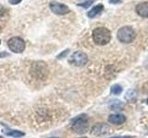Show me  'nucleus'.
Segmentation results:
<instances>
[{
    "label": "nucleus",
    "instance_id": "obj_22",
    "mask_svg": "<svg viewBox=\"0 0 148 138\" xmlns=\"http://www.w3.org/2000/svg\"><path fill=\"white\" fill-rule=\"evenodd\" d=\"M2 15H3V9L0 7V17H1Z\"/></svg>",
    "mask_w": 148,
    "mask_h": 138
},
{
    "label": "nucleus",
    "instance_id": "obj_5",
    "mask_svg": "<svg viewBox=\"0 0 148 138\" xmlns=\"http://www.w3.org/2000/svg\"><path fill=\"white\" fill-rule=\"evenodd\" d=\"M71 62L76 66H83L87 64L88 57H87L86 53L78 51V52H75L71 55Z\"/></svg>",
    "mask_w": 148,
    "mask_h": 138
},
{
    "label": "nucleus",
    "instance_id": "obj_12",
    "mask_svg": "<svg viewBox=\"0 0 148 138\" xmlns=\"http://www.w3.org/2000/svg\"><path fill=\"white\" fill-rule=\"evenodd\" d=\"M109 108L112 110H120L124 108V103L121 102L120 100L114 99L109 103Z\"/></svg>",
    "mask_w": 148,
    "mask_h": 138
},
{
    "label": "nucleus",
    "instance_id": "obj_6",
    "mask_svg": "<svg viewBox=\"0 0 148 138\" xmlns=\"http://www.w3.org/2000/svg\"><path fill=\"white\" fill-rule=\"evenodd\" d=\"M49 7H50L51 11L55 14H57V15H65V14H68L69 12V8L66 5L56 2V1L51 2Z\"/></svg>",
    "mask_w": 148,
    "mask_h": 138
},
{
    "label": "nucleus",
    "instance_id": "obj_26",
    "mask_svg": "<svg viewBox=\"0 0 148 138\" xmlns=\"http://www.w3.org/2000/svg\"><path fill=\"white\" fill-rule=\"evenodd\" d=\"M0 138H3V137H2V136H0Z\"/></svg>",
    "mask_w": 148,
    "mask_h": 138
},
{
    "label": "nucleus",
    "instance_id": "obj_15",
    "mask_svg": "<svg viewBox=\"0 0 148 138\" xmlns=\"http://www.w3.org/2000/svg\"><path fill=\"white\" fill-rule=\"evenodd\" d=\"M110 92L114 95H119L120 93L122 92V87H120L119 85H113L111 87V89H110Z\"/></svg>",
    "mask_w": 148,
    "mask_h": 138
},
{
    "label": "nucleus",
    "instance_id": "obj_8",
    "mask_svg": "<svg viewBox=\"0 0 148 138\" xmlns=\"http://www.w3.org/2000/svg\"><path fill=\"white\" fill-rule=\"evenodd\" d=\"M136 13L142 18H148V2H142L136 6Z\"/></svg>",
    "mask_w": 148,
    "mask_h": 138
},
{
    "label": "nucleus",
    "instance_id": "obj_3",
    "mask_svg": "<svg viewBox=\"0 0 148 138\" xmlns=\"http://www.w3.org/2000/svg\"><path fill=\"white\" fill-rule=\"evenodd\" d=\"M118 39L122 43H131L135 39V31L130 26L120 28L118 30Z\"/></svg>",
    "mask_w": 148,
    "mask_h": 138
},
{
    "label": "nucleus",
    "instance_id": "obj_18",
    "mask_svg": "<svg viewBox=\"0 0 148 138\" xmlns=\"http://www.w3.org/2000/svg\"><path fill=\"white\" fill-rule=\"evenodd\" d=\"M22 0H9V4H12V5H17L20 2H21Z\"/></svg>",
    "mask_w": 148,
    "mask_h": 138
},
{
    "label": "nucleus",
    "instance_id": "obj_1",
    "mask_svg": "<svg viewBox=\"0 0 148 138\" xmlns=\"http://www.w3.org/2000/svg\"><path fill=\"white\" fill-rule=\"evenodd\" d=\"M92 39L96 44L106 45L111 40V32L108 29L104 27L96 28L92 31Z\"/></svg>",
    "mask_w": 148,
    "mask_h": 138
},
{
    "label": "nucleus",
    "instance_id": "obj_17",
    "mask_svg": "<svg viewBox=\"0 0 148 138\" xmlns=\"http://www.w3.org/2000/svg\"><path fill=\"white\" fill-rule=\"evenodd\" d=\"M69 50H66L65 52H62L61 53H59V54L58 55V59H61V58H63V57H66V56H67V54L69 53Z\"/></svg>",
    "mask_w": 148,
    "mask_h": 138
},
{
    "label": "nucleus",
    "instance_id": "obj_25",
    "mask_svg": "<svg viewBox=\"0 0 148 138\" xmlns=\"http://www.w3.org/2000/svg\"><path fill=\"white\" fill-rule=\"evenodd\" d=\"M0 44H1V41H0Z\"/></svg>",
    "mask_w": 148,
    "mask_h": 138
},
{
    "label": "nucleus",
    "instance_id": "obj_16",
    "mask_svg": "<svg viewBox=\"0 0 148 138\" xmlns=\"http://www.w3.org/2000/svg\"><path fill=\"white\" fill-rule=\"evenodd\" d=\"M94 1H95V0H87V1H85V2L79 4L78 6H80V7H84V8H87L88 7H90L91 5H92V3H94Z\"/></svg>",
    "mask_w": 148,
    "mask_h": 138
},
{
    "label": "nucleus",
    "instance_id": "obj_21",
    "mask_svg": "<svg viewBox=\"0 0 148 138\" xmlns=\"http://www.w3.org/2000/svg\"><path fill=\"white\" fill-rule=\"evenodd\" d=\"M4 55H5V56H6V55H7V56H8V53H5V52H3L2 53H0V57L4 56Z\"/></svg>",
    "mask_w": 148,
    "mask_h": 138
},
{
    "label": "nucleus",
    "instance_id": "obj_23",
    "mask_svg": "<svg viewBox=\"0 0 148 138\" xmlns=\"http://www.w3.org/2000/svg\"><path fill=\"white\" fill-rule=\"evenodd\" d=\"M51 138H58V137H51Z\"/></svg>",
    "mask_w": 148,
    "mask_h": 138
},
{
    "label": "nucleus",
    "instance_id": "obj_14",
    "mask_svg": "<svg viewBox=\"0 0 148 138\" xmlns=\"http://www.w3.org/2000/svg\"><path fill=\"white\" fill-rule=\"evenodd\" d=\"M136 98V91L133 89H130L127 91L126 95H125V99L129 101H132Z\"/></svg>",
    "mask_w": 148,
    "mask_h": 138
},
{
    "label": "nucleus",
    "instance_id": "obj_13",
    "mask_svg": "<svg viewBox=\"0 0 148 138\" xmlns=\"http://www.w3.org/2000/svg\"><path fill=\"white\" fill-rule=\"evenodd\" d=\"M6 135L8 136H12V137H15V138H20L25 135L24 133H22L21 131H17V130H10V131H7L6 132Z\"/></svg>",
    "mask_w": 148,
    "mask_h": 138
},
{
    "label": "nucleus",
    "instance_id": "obj_4",
    "mask_svg": "<svg viewBox=\"0 0 148 138\" xmlns=\"http://www.w3.org/2000/svg\"><path fill=\"white\" fill-rule=\"evenodd\" d=\"M8 45V48L16 53H21L25 50V43L20 37H13V38L9 39Z\"/></svg>",
    "mask_w": 148,
    "mask_h": 138
},
{
    "label": "nucleus",
    "instance_id": "obj_24",
    "mask_svg": "<svg viewBox=\"0 0 148 138\" xmlns=\"http://www.w3.org/2000/svg\"><path fill=\"white\" fill-rule=\"evenodd\" d=\"M81 138H87V137H81Z\"/></svg>",
    "mask_w": 148,
    "mask_h": 138
},
{
    "label": "nucleus",
    "instance_id": "obj_10",
    "mask_svg": "<svg viewBox=\"0 0 148 138\" xmlns=\"http://www.w3.org/2000/svg\"><path fill=\"white\" fill-rule=\"evenodd\" d=\"M126 121V117L123 114H111L108 117V122L113 124H122Z\"/></svg>",
    "mask_w": 148,
    "mask_h": 138
},
{
    "label": "nucleus",
    "instance_id": "obj_20",
    "mask_svg": "<svg viewBox=\"0 0 148 138\" xmlns=\"http://www.w3.org/2000/svg\"><path fill=\"white\" fill-rule=\"evenodd\" d=\"M111 138H132V136H116V137H111Z\"/></svg>",
    "mask_w": 148,
    "mask_h": 138
},
{
    "label": "nucleus",
    "instance_id": "obj_11",
    "mask_svg": "<svg viewBox=\"0 0 148 138\" xmlns=\"http://www.w3.org/2000/svg\"><path fill=\"white\" fill-rule=\"evenodd\" d=\"M103 9H104V6L102 4H98V5H96V6H95L94 7H92L91 10L88 12V17L92 18H95L96 16H98L99 14L103 11Z\"/></svg>",
    "mask_w": 148,
    "mask_h": 138
},
{
    "label": "nucleus",
    "instance_id": "obj_27",
    "mask_svg": "<svg viewBox=\"0 0 148 138\" xmlns=\"http://www.w3.org/2000/svg\"><path fill=\"white\" fill-rule=\"evenodd\" d=\"M147 104H148V99H147Z\"/></svg>",
    "mask_w": 148,
    "mask_h": 138
},
{
    "label": "nucleus",
    "instance_id": "obj_19",
    "mask_svg": "<svg viewBox=\"0 0 148 138\" xmlns=\"http://www.w3.org/2000/svg\"><path fill=\"white\" fill-rule=\"evenodd\" d=\"M122 1V0H109V3L110 4H119V3H120V2H121Z\"/></svg>",
    "mask_w": 148,
    "mask_h": 138
},
{
    "label": "nucleus",
    "instance_id": "obj_2",
    "mask_svg": "<svg viewBox=\"0 0 148 138\" xmlns=\"http://www.w3.org/2000/svg\"><path fill=\"white\" fill-rule=\"evenodd\" d=\"M71 128L78 135H84L89 128V123H88L86 115L82 114L74 118L71 121Z\"/></svg>",
    "mask_w": 148,
    "mask_h": 138
},
{
    "label": "nucleus",
    "instance_id": "obj_7",
    "mask_svg": "<svg viewBox=\"0 0 148 138\" xmlns=\"http://www.w3.org/2000/svg\"><path fill=\"white\" fill-rule=\"evenodd\" d=\"M110 132H111V128L109 125H108V124H106V123H98L92 128L91 133L92 135L100 136V135H108Z\"/></svg>",
    "mask_w": 148,
    "mask_h": 138
},
{
    "label": "nucleus",
    "instance_id": "obj_9",
    "mask_svg": "<svg viewBox=\"0 0 148 138\" xmlns=\"http://www.w3.org/2000/svg\"><path fill=\"white\" fill-rule=\"evenodd\" d=\"M34 71H32V73L34 74L35 76H38L39 78H43V73H47V69H45L46 68L45 66V63H39V64H34Z\"/></svg>",
    "mask_w": 148,
    "mask_h": 138
}]
</instances>
